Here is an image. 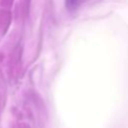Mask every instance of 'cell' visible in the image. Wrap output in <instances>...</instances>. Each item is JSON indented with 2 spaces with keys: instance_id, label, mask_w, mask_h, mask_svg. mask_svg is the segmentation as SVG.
<instances>
[{
  "instance_id": "obj_1",
  "label": "cell",
  "mask_w": 128,
  "mask_h": 128,
  "mask_svg": "<svg viewBox=\"0 0 128 128\" xmlns=\"http://www.w3.org/2000/svg\"><path fill=\"white\" fill-rule=\"evenodd\" d=\"M82 1L83 0H66V5L70 10H74L82 3Z\"/></svg>"
}]
</instances>
